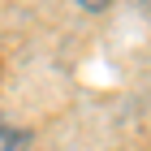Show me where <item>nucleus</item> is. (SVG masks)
<instances>
[{
  "mask_svg": "<svg viewBox=\"0 0 151 151\" xmlns=\"http://www.w3.org/2000/svg\"><path fill=\"white\" fill-rule=\"evenodd\" d=\"M26 129H17V125H0V151H26Z\"/></svg>",
  "mask_w": 151,
  "mask_h": 151,
  "instance_id": "1",
  "label": "nucleus"
}]
</instances>
